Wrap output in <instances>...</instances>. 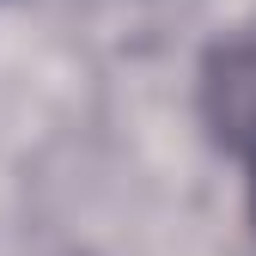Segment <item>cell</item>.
<instances>
[{"mask_svg":"<svg viewBox=\"0 0 256 256\" xmlns=\"http://www.w3.org/2000/svg\"><path fill=\"white\" fill-rule=\"evenodd\" d=\"M238 134H244V152H250V208H256V110L244 116V128H238Z\"/></svg>","mask_w":256,"mask_h":256,"instance_id":"1","label":"cell"}]
</instances>
